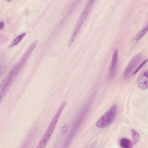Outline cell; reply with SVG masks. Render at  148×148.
<instances>
[{
  "mask_svg": "<svg viewBox=\"0 0 148 148\" xmlns=\"http://www.w3.org/2000/svg\"><path fill=\"white\" fill-rule=\"evenodd\" d=\"M38 40H35L31 43V45L28 46L27 49L23 54L22 57L19 60V61L15 64V65L12 68L11 71L8 74V75L2 82L0 87L1 101H2L3 98L6 96L7 92L10 88L13 82L16 80L17 76L18 75L22 68L24 67L25 63L30 57L31 54L35 50L36 46L38 45Z\"/></svg>",
  "mask_w": 148,
  "mask_h": 148,
  "instance_id": "6da1fadb",
  "label": "cell"
},
{
  "mask_svg": "<svg viewBox=\"0 0 148 148\" xmlns=\"http://www.w3.org/2000/svg\"><path fill=\"white\" fill-rule=\"evenodd\" d=\"M94 95L92 94L88 98L87 101L84 103V105L80 109L77 114L76 115L72 123L70 130L69 131L66 140L64 143V145H63L64 147H68L71 145L76 134L77 133L82 124L84 121V120L85 119L86 115L91 108V104L94 100Z\"/></svg>",
  "mask_w": 148,
  "mask_h": 148,
  "instance_id": "7a4b0ae2",
  "label": "cell"
},
{
  "mask_svg": "<svg viewBox=\"0 0 148 148\" xmlns=\"http://www.w3.org/2000/svg\"><path fill=\"white\" fill-rule=\"evenodd\" d=\"M66 105V102L64 101V102H62L61 105L59 106L58 109H57L56 113H55L54 117H53L51 122L50 123L49 126L47 127L46 130L45 131L43 136L41 138L38 146L37 147H45L47 145L48 142L49 141L56 126L58 122V120L65 107Z\"/></svg>",
  "mask_w": 148,
  "mask_h": 148,
  "instance_id": "3957f363",
  "label": "cell"
},
{
  "mask_svg": "<svg viewBox=\"0 0 148 148\" xmlns=\"http://www.w3.org/2000/svg\"><path fill=\"white\" fill-rule=\"evenodd\" d=\"M140 53L134 56L129 61L123 72V78L128 79L136 73L147 62V59Z\"/></svg>",
  "mask_w": 148,
  "mask_h": 148,
  "instance_id": "277c9868",
  "label": "cell"
},
{
  "mask_svg": "<svg viewBox=\"0 0 148 148\" xmlns=\"http://www.w3.org/2000/svg\"><path fill=\"white\" fill-rule=\"evenodd\" d=\"M94 2H95L94 1H89L87 2L86 5L83 9V10H82L79 17L78 18L76 25L74 27V29L69 38V39L68 40V47H70L75 40L76 36L79 34V32L80 31V29H82L83 25L86 21Z\"/></svg>",
  "mask_w": 148,
  "mask_h": 148,
  "instance_id": "5b68a950",
  "label": "cell"
},
{
  "mask_svg": "<svg viewBox=\"0 0 148 148\" xmlns=\"http://www.w3.org/2000/svg\"><path fill=\"white\" fill-rule=\"evenodd\" d=\"M117 113L116 104L112 105L97 120L95 126L99 128H105L109 126L114 120Z\"/></svg>",
  "mask_w": 148,
  "mask_h": 148,
  "instance_id": "8992f818",
  "label": "cell"
},
{
  "mask_svg": "<svg viewBox=\"0 0 148 148\" xmlns=\"http://www.w3.org/2000/svg\"><path fill=\"white\" fill-rule=\"evenodd\" d=\"M118 58H119V54H118V50H114L112 57L110 61V66L109 68V72H108V77L109 80H112L114 79L116 75L117 65H118Z\"/></svg>",
  "mask_w": 148,
  "mask_h": 148,
  "instance_id": "52a82bcc",
  "label": "cell"
},
{
  "mask_svg": "<svg viewBox=\"0 0 148 148\" xmlns=\"http://www.w3.org/2000/svg\"><path fill=\"white\" fill-rule=\"evenodd\" d=\"M147 70L146 69L143 71L138 76L137 79L138 86L142 90H147L148 88L147 86V78H148Z\"/></svg>",
  "mask_w": 148,
  "mask_h": 148,
  "instance_id": "ba28073f",
  "label": "cell"
},
{
  "mask_svg": "<svg viewBox=\"0 0 148 148\" xmlns=\"http://www.w3.org/2000/svg\"><path fill=\"white\" fill-rule=\"evenodd\" d=\"M120 146L122 148H131L133 146L132 142L127 138H122L119 142Z\"/></svg>",
  "mask_w": 148,
  "mask_h": 148,
  "instance_id": "9c48e42d",
  "label": "cell"
},
{
  "mask_svg": "<svg viewBox=\"0 0 148 148\" xmlns=\"http://www.w3.org/2000/svg\"><path fill=\"white\" fill-rule=\"evenodd\" d=\"M25 35H26V33L23 32V33H21V34H20L19 35L17 36L12 40V42H11V43L10 45V47H13V46H15L17 45L23 39V38L25 36Z\"/></svg>",
  "mask_w": 148,
  "mask_h": 148,
  "instance_id": "30bf717a",
  "label": "cell"
},
{
  "mask_svg": "<svg viewBox=\"0 0 148 148\" xmlns=\"http://www.w3.org/2000/svg\"><path fill=\"white\" fill-rule=\"evenodd\" d=\"M147 27L146 26L145 27H144L142 29H141L139 32H138L137 33V34L135 35V38H134V40L135 42H138L139 41L142 37H143L145 36V35L146 34L147 32Z\"/></svg>",
  "mask_w": 148,
  "mask_h": 148,
  "instance_id": "8fae6325",
  "label": "cell"
},
{
  "mask_svg": "<svg viewBox=\"0 0 148 148\" xmlns=\"http://www.w3.org/2000/svg\"><path fill=\"white\" fill-rule=\"evenodd\" d=\"M131 135H132V139H133V144H136L139 139V134L135 130H133V129H131Z\"/></svg>",
  "mask_w": 148,
  "mask_h": 148,
  "instance_id": "7c38bea8",
  "label": "cell"
},
{
  "mask_svg": "<svg viewBox=\"0 0 148 148\" xmlns=\"http://www.w3.org/2000/svg\"><path fill=\"white\" fill-rule=\"evenodd\" d=\"M68 127H69L68 125L67 124H65L62 127V129H61V133H62V134H65L66 132V131H68Z\"/></svg>",
  "mask_w": 148,
  "mask_h": 148,
  "instance_id": "4fadbf2b",
  "label": "cell"
},
{
  "mask_svg": "<svg viewBox=\"0 0 148 148\" xmlns=\"http://www.w3.org/2000/svg\"><path fill=\"white\" fill-rule=\"evenodd\" d=\"M1 30H2L3 28L5 27L4 23H3L2 21H1Z\"/></svg>",
  "mask_w": 148,
  "mask_h": 148,
  "instance_id": "5bb4252c",
  "label": "cell"
}]
</instances>
